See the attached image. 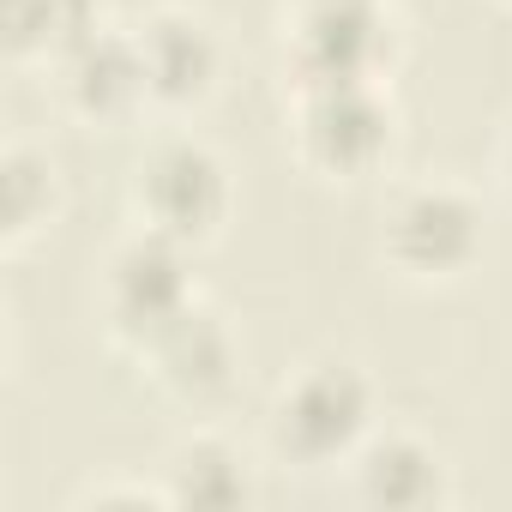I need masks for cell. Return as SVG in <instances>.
Wrapping results in <instances>:
<instances>
[{
	"label": "cell",
	"mask_w": 512,
	"mask_h": 512,
	"mask_svg": "<svg viewBox=\"0 0 512 512\" xmlns=\"http://www.w3.org/2000/svg\"><path fill=\"white\" fill-rule=\"evenodd\" d=\"M145 374L187 410H205L217 404L229 386H235V368H241V350H235V332L223 326V314H211L205 302H193L175 326H163L145 350H139Z\"/></svg>",
	"instance_id": "9c48e42d"
},
{
	"label": "cell",
	"mask_w": 512,
	"mask_h": 512,
	"mask_svg": "<svg viewBox=\"0 0 512 512\" xmlns=\"http://www.w3.org/2000/svg\"><path fill=\"white\" fill-rule=\"evenodd\" d=\"M55 205H61L55 163L37 145H7V157H0V241L19 253L31 235L55 223Z\"/></svg>",
	"instance_id": "4fadbf2b"
},
{
	"label": "cell",
	"mask_w": 512,
	"mask_h": 512,
	"mask_svg": "<svg viewBox=\"0 0 512 512\" xmlns=\"http://www.w3.org/2000/svg\"><path fill=\"white\" fill-rule=\"evenodd\" d=\"M199 302L193 272H187V247L151 229H133L103 266V326L115 344H127L133 356L175 326L187 308Z\"/></svg>",
	"instance_id": "8992f818"
},
{
	"label": "cell",
	"mask_w": 512,
	"mask_h": 512,
	"mask_svg": "<svg viewBox=\"0 0 512 512\" xmlns=\"http://www.w3.org/2000/svg\"><path fill=\"white\" fill-rule=\"evenodd\" d=\"M139 61H145V85L157 109H199L217 79H223V43L211 31V19H199L193 7H157L133 25Z\"/></svg>",
	"instance_id": "ba28073f"
},
{
	"label": "cell",
	"mask_w": 512,
	"mask_h": 512,
	"mask_svg": "<svg viewBox=\"0 0 512 512\" xmlns=\"http://www.w3.org/2000/svg\"><path fill=\"white\" fill-rule=\"evenodd\" d=\"M272 452L302 470H332L362 452L374 434V380L356 362H308L272 398Z\"/></svg>",
	"instance_id": "6da1fadb"
},
{
	"label": "cell",
	"mask_w": 512,
	"mask_h": 512,
	"mask_svg": "<svg viewBox=\"0 0 512 512\" xmlns=\"http://www.w3.org/2000/svg\"><path fill=\"white\" fill-rule=\"evenodd\" d=\"M392 61L386 0H284V67L290 85L380 79Z\"/></svg>",
	"instance_id": "277c9868"
},
{
	"label": "cell",
	"mask_w": 512,
	"mask_h": 512,
	"mask_svg": "<svg viewBox=\"0 0 512 512\" xmlns=\"http://www.w3.org/2000/svg\"><path fill=\"white\" fill-rule=\"evenodd\" d=\"M103 31V0H0V43L13 61H61Z\"/></svg>",
	"instance_id": "8fae6325"
},
{
	"label": "cell",
	"mask_w": 512,
	"mask_h": 512,
	"mask_svg": "<svg viewBox=\"0 0 512 512\" xmlns=\"http://www.w3.org/2000/svg\"><path fill=\"white\" fill-rule=\"evenodd\" d=\"M380 253L386 266L416 278V284H446L464 278L482 260V205L452 187V181H422L404 187L386 205V229H380Z\"/></svg>",
	"instance_id": "5b68a950"
},
{
	"label": "cell",
	"mask_w": 512,
	"mask_h": 512,
	"mask_svg": "<svg viewBox=\"0 0 512 512\" xmlns=\"http://www.w3.org/2000/svg\"><path fill=\"white\" fill-rule=\"evenodd\" d=\"M169 506H199V512H223V506H241L253 488H247V458L217 440V434H193L175 446L169 458Z\"/></svg>",
	"instance_id": "7c38bea8"
},
{
	"label": "cell",
	"mask_w": 512,
	"mask_h": 512,
	"mask_svg": "<svg viewBox=\"0 0 512 512\" xmlns=\"http://www.w3.org/2000/svg\"><path fill=\"white\" fill-rule=\"evenodd\" d=\"M127 205H133L139 229L169 235L181 247H199L229 217V169L205 139L169 133V139L145 145V157L133 163Z\"/></svg>",
	"instance_id": "7a4b0ae2"
},
{
	"label": "cell",
	"mask_w": 512,
	"mask_h": 512,
	"mask_svg": "<svg viewBox=\"0 0 512 512\" xmlns=\"http://www.w3.org/2000/svg\"><path fill=\"white\" fill-rule=\"evenodd\" d=\"M500 187L512 193V121H506V133H500Z\"/></svg>",
	"instance_id": "5bb4252c"
},
{
	"label": "cell",
	"mask_w": 512,
	"mask_h": 512,
	"mask_svg": "<svg viewBox=\"0 0 512 512\" xmlns=\"http://www.w3.org/2000/svg\"><path fill=\"white\" fill-rule=\"evenodd\" d=\"M296 157L326 181H362L392 157L398 121L380 79H338V85H296L290 121Z\"/></svg>",
	"instance_id": "3957f363"
},
{
	"label": "cell",
	"mask_w": 512,
	"mask_h": 512,
	"mask_svg": "<svg viewBox=\"0 0 512 512\" xmlns=\"http://www.w3.org/2000/svg\"><path fill=\"white\" fill-rule=\"evenodd\" d=\"M350 470H356V500L380 506V512H422V506L446 500V464H440V452L428 440L404 434V428L368 434L362 452L350 458Z\"/></svg>",
	"instance_id": "30bf717a"
},
{
	"label": "cell",
	"mask_w": 512,
	"mask_h": 512,
	"mask_svg": "<svg viewBox=\"0 0 512 512\" xmlns=\"http://www.w3.org/2000/svg\"><path fill=\"white\" fill-rule=\"evenodd\" d=\"M55 91L61 109L79 115L85 127H127L139 109H151V85H145V61L133 31H97L79 49H67L55 61Z\"/></svg>",
	"instance_id": "52a82bcc"
}]
</instances>
